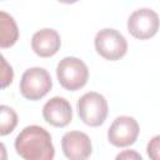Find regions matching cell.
<instances>
[{
  "mask_svg": "<svg viewBox=\"0 0 160 160\" xmlns=\"http://www.w3.org/2000/svg\"><path fill=\"white\" fill-rule=\"evenodd\" d=\"M115 160H142V158L135 150H122L116 155Z\"/></svg>",
  "mask_w": 160,
  "mask_h": 160,
  "instance_id": "15",
  "label": "cell"
},
{
  "mask_svg": "<svg viewBox=\"0 0 160 160\" xmlns=\"http://www.w3.org/2000/svg\"><path fill=\"white\" fill-rule=\"evenodd\" d=\"M15 150L24 160H52L55 155L51 135L38 125L20 131L15 139Z\"/></svg>",
  "mask_w": 160,
  "mask_h": 160,
  "instance_id": "1",
  "label": "cell"
},
{
  "mask_svg": "<svg viewBox=\"0 0 160 160\" xmlns=\"http://www.w3.org/2000/svg\"><path fill=\"white\" fill-rule=\"evenodd\" d=\"M0 24H1V39H0V46L2 49L12 46L19 36V30L16 26V22L12 16L6 14L5 11L0 12Z\"/></svg>",
  "mask_w": 160,
  "mask_h": 160,
  "instance_id": "11",
  "label": "cell"
},
{
  "mask_svg": "<svg viewBox=\"0 0 160 160\" xmlns=\"http://www.w3.org/2000/svg\"><path fill=\"white\" fill-rule=\"evenodd\" d=\"M78 114L86 125L100 126L108 116V102L99 92H86L78 100Z\"/></svg>",
  "mask_w": 160,
  "mask_h": 160,
  "instance_id": "3",
  "label": "cell"
},
{
  "mask_svg": "<svg viewBox=\"0 0 160 160\" xmlns=\"http://www.w3.org/2000/svg\"><path fill=\"white\" fill-rule=\"evenodd\" d=\"M56 76L64 89L76 91L88 82L89 70L82 60L74 56H68L59 61Z\"/></svg>",
  "mask_w": 160,
  "mask_h": 160,
  "instance_id": "2",
  "label": "cell"
},
{
  "mask_svg": "<svg viewBox=\"0 0 160 160\" xmlns=\"http://www.w3.org/2000/svg\"><path fill=\"white\" fill-rule=\"evenodd\" d=\"M42 116L48 124L55 128H64L72 119L71 105L64 98H51L42 108Z\"/></svg>",
  "mask_w": 160,
  "mask_h": 160,
  "instance_id": "9",
  "label": "cell"
},
{
  "mask_svg": "<svg viewBox=\"0 0 160 160\" xmlns=\"http://www.w3.org/2000/svg\"><path fill=\"white\" fill-rule=\"evenodd\" d=\"M60 35L54 29H41L32 35L31 48L34 52L41 58H50L60 49Z\"/></svg>",
  "mask_w": 160,
  "mask_h": 160,
  "instance_id": "10",
  "label": "cell"
},
{
  "mask_svg": "<svg viewBox=\"0 0 160 160\" xmlns=\"http://www.w3.org/2000/svg\"><path fill=\"white\" fill-rule=\"evenodd\" d=\"M139 131V125L134 118L119 116L110 125L108 139L114 146L125 148L136 141Z\"/></svg>",
  "mask_w": 160,
  "mask_h": 160,
  "instance_id": "7",
  "label": "cell"
},
{
  "mask_svg": "<svg viewBox=\"0 0 160 160\" xmlns=\"http://www.w3.org/2000/svg\"><path fill=\"white\" fill-rule=\"evenodd\" d=\"M146 151L150 160H160V135L154 136L148 142Z\"/></svg>",
  "mask_w": 160,
  "mask_h": 160,
  "instance_id": "13",
  "label": "cell"
},
{
  "mask_svg": "<svg viewBox=\"0 0 160 160\" xmlns=\"http://www.w3.org/2000/svg\"><path fill=\"white\" fill-rule=\"evenodd\" d=\"M50 74L42 68L28 69L20 80V92L28 100H39L51 89Z\"/></svg>",
  "mask_w": 160,
  "mask_h": 160,
  "instance_id": "4",
  "label": "cell"
},
{
  "mask_svg": "<svg viewBox=\"0 0 160 160\" xmlns=\"http://www.w3.org/2000/svg\"><path fill=\"white\" fill-rule=\"evenodd\" d=\"M95 49L104 59L115 61L126 54L128 42L118 30L102 29L95 36Z\"/></svg>",
  "mask_w": 160,
  "mask_h": 160,
  "instance_id": "5",
  "label": "cell"
},
{
  "mask_svg": "<svg viewBox=\"0 0 160 160\" xmlns=\"http://www.w3.org/2000/svg\"><path fill=\"white\" fill-rule=\"evenodd\" d=\"M0 120H1L0 135L4 136V135L10 134L15 129L18 124V115L11 108L6 105H1L0 106Z\"/></svg>",
  "mask_w": 160,
  "mask_h": 160,
  "instance_id": "12",
  "label": "cell"
},
{
  "mask_svg": "<svg viewBox=\"0 0 160 160\" xmlns=\"http://www.w3.org/2000/svg\"><path fill=\"white\" fill-rule=\"evenodd\" d=\"M160 26V20L158 14L148 8L135 10L128 20V30L129 32L140 40L149 39L154 36Z\"/></svg>",
  "mask_w": 160,
  "mask_h": 160,
  "instance_id": "6",
  "label": "cell"
},
{
  "mask_svg": "<svg viewBox=\"0 0 160 160\" xmlns=\"http://www.w3.org/2000/svg\"><path fill=\"white\" fill-rule=\"evenodd\" d=\"M64 155L69 160H86L91 154L90 138L81 131H69L61 139Z\"/></svg>",
  "mask_w": 160,
  "mask_h": 160,
  "instance_id": "8",
  "label": "cell"
},
{
  "mask_svg": "<svg viewBox=\"0 0 160 160\" xmlns=\"http://www.w3.org/2000/svg\"><path fill=\"white\" fill-rule=\"evenodd\" d=\"M1 64H2V84H1V86L5 88L12 81V69H11V66H9L6 64L4 56H1Z\"/></svg>",
  "mask_w": 160,
  "mask_h": 160,
  "instance_id": "14",
  "label": "cell"
}]
</instances>
